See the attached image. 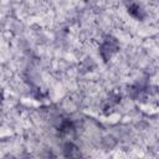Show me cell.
Here are the masks:
<instances>
[{
	"instance_id": "cell-1",
	"label": "cell",
	"mask_w": 159,
	"mask_h": 159,
	"mask_svg": "<svg viewBox=\"0 0 159 159\" xmlns=\"http://www.w3.org/2000/svg\"><path fill=\"white\" fill-rule=\"evenodd\" d=\"M118 51H119L118 40L112 35L104 36L102 43L99 45V56L102 57L103 62H108L113 57V55H116Z\"/></svg>"
},
{
	"instance_id": "cell-2",
	"label": "cell",
	"mask_w": 159,
	"mask_h": 159,
	"mask_svg": "<svg viewBox=\"0 0 159 159\" xmlns=\"http://www.w3.org/2000/svg\"><path fill=\"white\" fill-rule=\"evenodd\" d=\"M128 96L133 99V101H142L145 99L148 96H150L153 92L150 89V86L145 82H137L132 86L128 87Z\"/></svg>"
},
{
	"instance_id": "cell-3",
	"label": "cell",
	"mask_w": 159,
	"mask_h": 159,
	"mask_svg": "<svg viewBox=\"0 0 159 159\" xmlns=\"http://www.w3.org/2000/svg\"><path fill=\"white\" fill-rule=\"evenodd\" d=\"M123 4L127 9V12L135 20L138 21H143L147 16L145 10L143 9V6L137 1V0H123Z\"/></svg>"
},
{
	"instance_id": "cell-4",
	"label": "cell",
	"mask_w": 159,
	"mask_h": 159,
	"mask_svg": "<svg viewBox=\"0 0 159 159\" xmlns=\"http://www.w3.org/2000/svg\"><path fill=\"white\" fill-rule=\"evenodd\" d=\"M119 102H120V94L112 92V93L102 102V104H101L102 112H103L106 116L111 114V113L113 112V109L116 108V106H117Z\"/></svg>"
},
{
	"instance_id": "cell-5",
	"label": "cell",
	"mask_w": 159,
	"mask_h": 159,
	"mask_svg": "<svg viewBox=\"0 0 159 159\" xmlns=\"http://www.w3.org/2000/svg\"><path fill=\"white\" fill-rule=\"evenodd\" d=\"M57 133L61 137L65 135H71L75 133V123L70 119V118H65L61 120L60 125L57 127Z\"/></svg>"
},
{
	"instance_id": "cell-6",
	"label": "cell",
	"mask_w": 159,
	"mask_h": 159,
	"mask_svg": "<svg viewBox=\"0 0 159 159\" xmlns=\"http://www.w3.org/2000/svg\"><path fill=\"white\" fill-rule=\"evenodd\" d=\"M63 155L70 158H77L81 157V152L77 145H75L72 142H66L63 145Z\"/></svg>"
}]
</instances>
